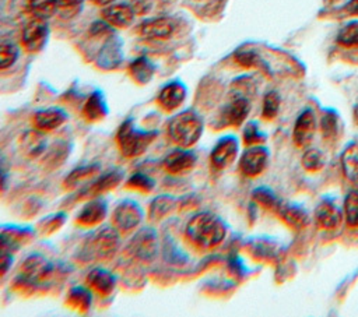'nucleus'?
I'll use <instances>...</instances> for the list:
<instances>
[{"mask_svg":"<svg viewBox=\"0 0 358 317\" xmlns=\"http://www.w3.org/2000/svg\"><path fill=\"white\" fill-rule=\"evenodd\" d=\"M186 239L199 249L208 250L218 246L227 235V226L221 218L213 212L194 214L185 229Z\"/></svg>","mask_w":358,"mask_h":317,"instance_id":"1","label":"nucleus"},{"mask_svg":"<svg viewBox=\"0 0 358 317\" xmlns=\"http://www.w3.org/2000/svg\"><path fill=\"white\" fill-rule=\"evenodd\" d=\"M204 123L201 116L192 109L173 115L168 123L166 133L173 144L182 148L193 147L201 137Z\"/></svg>","mask_w":358,"mask_h":317,"instance_id":"2","label":"nucleus"},{"mask_svg":"<svg viewBox=\"0 0 358 317\" xmlns=\"http://www.w3.org/2000/svg\"><path fill=\"white\" fill-rule=\"evenodd\" d=\"M119 244V232L113 226H105L92 232L81 244L78 258L88 261H101L110 258Z\"/></svg>","mask_w":358,"mask_h":317,"instance_id":"3","label":"nucleus"},{"mask_svg":"<svg viewBox=\"0 0 358 317\" xmlns=\"http://www.w3.org/2000/svg\"><path fill=\"white\" fill-rule=\"evenodd\" d=\"M157 138V133L151 130H138L131 120H124L116 133L119 151L126 158L143 155Z\"/></svg>","mask_w":358,"mask_h":317,"instance_id":"4","label":"nucleus"},{"mask_svg":"<svg viewBox=\"0 0 358 317\" xmlns=\"http://www.w3.org/2000/svg\"><path fill=\"white\" fill-rule=\"evenodd\" d=\"M143 221V209L133 200L120 201L112 214V226L123 235L137 229Z\"/></svg>","mask_w":358,"mask_h":317,"instance_id":"5","label":"nucleus"},{"mask_svg":"<svg viewBox=\"0 0 358 317\" xmlns=\"http://www.w3.org/2000/svg\"><path fill=\"white\" fill-rule=\"evenodd\" d=\"M49 38L48 21L38 17H31L21 32V43L24 49L29 53L41 52Z\"/></svg>","mask_w":358,"mask_h":317,"instance_id":"6","label":"nucleus"},{"mask_svg":"<svg viewBox=\"0 0 358 317\" xmlns=\"http://www.w3.org/2000/svg\"><path fill=\"white\" fill-rule=\"evenodd\" d=\"M176 31V21L171 17H154L144 20L137 27V34L148 40L169 39Z\"/></svg>","mask_w":358,"mask_h":317,"instance_id":"7","label":"nucleus"},{"mask_svg":"<svg viewBox=\"0 0 358 317\" xmlns=\"http://www.w3.org/2000/svg\"><path fill=\"white\" fill-rule=\"evenodd\" d=\"M238 140L234 135H224L221 137L210 154V162L214 169H225L235 161L238 155Z\"/></svg>","mask_w":358,"mask_h":317,"instance_id":"8","label":"nucleus"},{"mask_svg":"<svg viewBox=\"0 0 358 317\" xmlns=\"http://www.w3.org/2000/svg\"><path fill=\"white\" fill-rule=\"evenodd\" d=\"M186 99V87L179 80L166 82L157 95V103L164 112L178 110Z\"/></svg>","mask_w":358,"mask_h":317,"instance_id":"9","label":"nucleus"},{"mask_svg":"<svg viewBox=\"0 0 358 317\" xmlns=\"http://www.w3.org/2000/svg\"><path fill=\"white\" fill-rule=\"evenodd\" d=\"M127 249L131 253V256L140 261L154 260L157 254V237L154 235V230L151 229L138 230L133 236Z\"/></svg>","mask_w":358,"mask_h":317,"instance_id":"10","label":"nucleus"},{"mask_svg":"<svg viewBox=\"0 0 358 317\" xmlns=\"http://www.w3.org/2000/svg\"><path fill=\"white\" fill-rule=\"evenodd\" d=\"M268 151L264 147L255 145L243 152L239 159V169L248 177L259 176L267 165Z\"/></svg>","mask_w":358,"mask_h":317,"instance_id":"11","label":"nucleus"},{"mask_svg":"<svg viewBox=\"0 0 358 317\" xmlns=\"http://www.w3.org/2000/svg\"><path fill=\"white\" fill-rule=\"evenodd\" d=\"M101 15L112 28H127L134 21L136 10L127 3H112L102 8Z\"/></svg>","mask_w":358,"mask_h":317,"instance_id":"12","label":"nucleus"},{"mask_svg":"<svg viewBox=\"0 0 358 317\" xmlns=\"http://www.w3.org/2000/svg\"><path fill=\"white\" fill-rule=\"evenodd\" d=\"M197 156L189 148H176L164 159V169L171 175H183L194 168Z\"/></svg>","mask_w":358,"mask_h":317,"instance_id":"13","label":"nucleus"},{"mask_svg":"<svg viewBox=\"0 0 358 317\" xmlns=\"http://www.w3.org/2000/svg\"><path fill=\"white\" fill-rule=\"evenodd\" d=\"M315 130H316L315 113L310 109H306L295 120L294 130H292L294 144L299 148L306 147L312 141L315 135Z\"/></svg>","mask_w":358,"mask_h":317,"instance_id":"14","label":"nucleus"},{"mask_svg":"<svg viewBox=\"0 0 358 317\" xmlns=\"http://www.w3.org/2000/svg\"><path fill=\"white\" fill-rule=\"evenodd\" d=\"M108 214V204L101 197H92L77 214V223L81 226H95L101 223Z\"/></svg>","mask_w":358,"mask_h":317,"instance_id":"15","label":"nucleus"},{"mask_svg":"<svg viewBox=\"0 0 358 317\" xmlns=\"http://www.w3.org/2000/svg\"><path fill=\"white\" fill-rule=\"evenodd\" d=\"M250 110V102L245 96L232 98L221 113V124L222 126H241L248 117Z\"/></svg>","mask_w":358,"mask_h":317,"instance_id":"16","label":"nucleus"},{"mask_svg":"<svg viewBox=\"0 0 358 317\" xmlns=\"http://www.w3.org/2000/svg\"><path fill=\"white\" fill-rule=\"evenodd\" d=\"M35 128L49 133L62 127L67 121V113L60 108H48L35 112L32 117Z\"/></svg>","mask_w":358,"mask_h":317,"instance_id":"17","label":"nucleus"},{"mask_svg":"<svg viewBox=\"0 0 358 317\" xmlns=\"http://www.w3.org/2000/svg\"><path fill=\"white\" fill-rule=\"evenodd\" d=\"M87 286L90 290L106 296L113 292L116 286L115 275L103 268H94L87 275Z\"/></svg>","mask_w":358,"mask_h":317,"instance_id":"18","label":"nucleus"},{"mask_svg":"<svg viewBox=\"0 0 358 317\" xmlns=\"http://www.w3.org/2000/svg\"><path fill=\"white\" fill-rule=\"evenodd\" d=\"M123 179V170L120 169H113L109 170L108 173L99 176L94 183H91L85 191L81 193V197H98L109 190H112L113 187H116Z\"/></svg>","mask_w":358,"mask_h":317,"instance_id":"19","label":"nucleus"},{"mask_svg":"<svg viewBox=\"0 0 358 317\" xmlns=\"http://www.w3.org/2000/svg\"><path fill=\"white\" fill-rule=\"evenodd\" d=\"M341 219H343L341 211L334 202L329 200H323L315 209V221L323 229L337 228Z\"/></svg>","mask_w":358,"mask_h":317,"instance_id":"20","label":"nucleus"},{"mask_svg":"<svg viewBox=\"0 0 358 317\" xmlns=\"http://www.w3.org/2000/svg\"><path fill=\"white\" fill-rule=\"evenodd\" d=\"M52 271V265L49 261L39 254H34L27 258L22 264V278L28 282H35L39 279H45Z\"/></svg>","mask_w":358,"mask_h":317,"instance_id":"21","label":"nucleus"},{"mask_svg":"<svg viewBox=\"0 0 358 317\" xmlns=\"http://www.w3.org/2000/svg\"><path fill=\"white\" fill-rule=\"evenodd\" d=\"M108 115V106L102 92L94 91L83 105V117L87 121H101Z\"/></svg>","mask_w":358,"mask_h":317,"instance_id":"22","label":"nucleus"},{"mask_svg":"<svg viewBox=\"0 0 358 317\" xmlns=\"http://www.w3.org/2000/svg\"><path fill=\"white\" fill-rule=\"evenodd\" d=\"M45 145H46L45 133L38 128L25 131L20 137V148L22 154L28 158H36L38 155H41L45 149Z\"/></svg>","mask_w":358,"mask_h":317,"instance_id":"23","label":"nucleus"},{"mask_svg":"<svg viewBox=\"0 0 358 317\" xmlns=\"http://www.w3.org/2000/svg\"><path fill=\"white\" fill-rule=\"evenodd\" d=\"M275 211L278 212V215L282 218V221L285 223H288L289 226H292L295 229L303 228L309 221L306 211L303 208H301L299 205H296V204L280 201Z\"/></svg>","mask_w":358,"mask_h":317,"instance_id":"24","label":"nucleus"},{"mask_svg":"<svg viewBox=\"0 0 358 317\" xmlns=\"http://www.w3.org/2000/svg\"><path fill=\"white\" fill-rule=\"evenodd\" d=\"M341 168L345 179L358 189V142L350 144L341 154Z\"/></svg>","mask_w":358,"mask_h":317,"instance_id":"25","label":"nucleus"},{"mask_svg":"<svg viewBox=\"0 0 358 317\" xmlns=\"http://www.w3.org/2000/svg\"><path fill=\"white\" fill-rule=\"evenodd\" d=\"M129 74L137 84H147L154 75V66L145 56H140L129 64Z\"/></svg>","mask_w":358,"mask_h":317,"instance_id":"26","label":"nucleus"},{"mask_svg":"<svg viewBox=\"0 0 358 317\" xmlns=\"http://www.w3.org/2000/svg\"><path fill=\"white\" fill-rule=\"evenodd\" d=\"M99 172V165H85V166H78L74 170H71L66 180H64V187L67 190H73L77 186L83 184L85 180L94 177Z\"/></svg>","mask_w":358,"mask_h":317,"instance_id":"27","label":"nucleus"},{"mask_svg":"<svg viewBox=\"0 0 358 317\" xmlns=\"http://www.w3.org/2000/svg\"><path fill=\"white\" fill-rule=\"evenodd\" d=\"M173 205H175V198L172 196L164 194L154 198V201L150 204V208H148L150 221L152 222L161 221L173 209Z\"/></svg>","mask_w":358,"mask_h":317,"instance_id":"28","label":"nucleus"},{"mask_svg":"<svg viewBox=\"0 0 358 317\" xmlns=\"http://www.w3.org/2000/svg\"><path fill=\"white\" fill-rule=\"evenodd\" d=\"M91 292L90 288H83V286H76L71 288L67 296V303L71 306V309L78 310L80 313L88 311L91 306Z\"/></svg>","mask_w":358,"mask_h":317,"instance_id":"29","label":"nucleus"},{"mask_svg":"<svg viewBox=\"0 0 358 317\" xmlns=\"http://www.w3.org/2000/svg\"><path fill=\"white\" fill-rule=\"evenodd\" d=\"M320 128H322V135L326 141L331 142L334 140H337V137L340 135L341 131V124L338 120V116L334 112H326L322 117L320 121Z\"/></svg>","mask_w":358,"mask_h":317,"instance_id":"30","label":"nucleus"},{"mask_svg":"<svg viewBox=\"0 0 358 317\" xmlns=\"http://www.w3.org/2000/svg\"><path fill=\"white\" fill-rule=\"evenodd\" d=\"M28 10L31 17L48 20L57 13L56 0H28Z\"/></svg>","mask_w":358,"mask_h":317,"instance_id":"31","label":"nucleus"},{"mask_svg":"<svg viewBox=\"0 0 358 317\" xmlns=\"http://www.w3.org/2000/svg\"><path fill=\"white\" fill-rule=\"evenodd\" d=\"M337 43L344 47L358 46V21H352L343 27L337 35Z\"/></svg>","mask_w":358,"mask_h":317,"instance_id":"32","label":"nucleus"},{"mask_svg":"<svg viewBox=\"0 0 358 317\" xmlns=\"http://www.w3.org/2000/svg\"><path fill=\"white\" fill-rule=\"evenodd\" d=\"M345 222L351 228L358 226V190L350 191L344 200Z\"/></svg>","mask_w":358,"mask_h":317,"instance_id":"33","label":"nucleus"},{"mask_svg":"<svg viewBox=\"0 0 358 317\" xmlns=\"http://www.w3.org/2000/svg\"><path fill=\"white\" fill-rule=\"evenodd\" d=\"M301 162H302V166L306 170L317 172V170H320L324 166L326 159H324V155H323V152L320 149L309 148V149H306L303 152Z\"/></svg>","mask_w":358,"mask_h":317,"instance_id":"34","label":"nucleus"},{"mask_svg":"<svg viewBox=\"0 0 358 317\" xmlns=\"http://www.w3.org/2000/svg\"><path fill=\"white\" fill-rule=\"evenodd\" d=\"M20 50L14 43H0V71L7 70L18 60Z\"/></svg>","mask_w":358,"mask_h":317,"instance_id":"35","label":"nucleus"},{"mask_svg":"<svg viewBox=\"0 0 358 317\" xmlns=\"http://www.w3.org/2000/svg\"><path fill=\"white\" fill-rule=\"evenodd\" d=\"M126 186L129 189H131V190H138V191H143V193H150L151 190H154L155 182L150 176H147V175H144L141 172H137V173H133L127 179Z\"/></svg>","mask_w":358,"mask_h":317,"instance_id":"36","label":"nucleus"},{"mask_svg":"<svg viewBox=\"0 0 358 317\" xmlns=\"http://www.w3.org/2000/svg\"><path fill=\"white\" fill-rule=\"evenodd\" d=\"M253 200L256 202H259L260 205H263L264 208H270V209H277L278 204H280V200L275 197V194L268 190L267 187H259L253 191L252 194Z\"/></svg>","mask_w":358,"mask_h":317,"instance_id":"37","label":"nucleus"},{"mask_svg":"<svg viewBox=\"0 0 358 317\" xmlns=\"http://www.w3.org/2000/svg\"><path fill=\"white\" fill-rule=\"evenodd\" d=\"M280 108V96L275 91H270L266 94L264 101H263V110L262 116L267 120H271L277 116Z\"/></svg>","mask_w":358,"mask_h":317,"instance_id":"38","label":"nucleus"},{"mask_svg":"<svg viewBox=\"0 0 358 317\" xmlns=\"http://www.w3.org/2000/svg\"><path fill=\"white\" fill-rule=\"evenodd\" d=\"M266 140L264 134L259 130L256 123H248L243 130V141L246 145H259Z\"/></svg>","mask_w":358,"mask_h":317,"instance_id":"39","label":"nucleus"},{"mask_svg":"<svg viewBox=\"0 0 358 317\" xmlns=\"http://www.w3.org/2000/svg\"><path fill=\"white\" fill-rule=\"evenodd\" d=\"M56 1H57V11L63 17H71L80 10L84 0H56Z\"/></svg>","mask_w":358,"mask_h":317,"instance_id":"40","label":"nucleus"},{"mask_svg":"<svg viewBox=\"0 0 358 317\" xmlns=\"http://www.w3.org/2000/svg\"><path fill=\"white\" fill-rule=\"evenodd\" d=\"M13 265V256L8 250L0 249V278L6 275Z\"/></svg>","mask_w":358,"mask_h":317,"instance_id":"41","label":"nucleus"},{"mask_svg":"<svg viewBox=\"0 0 358 317\" xmlns=\"http://www.w3.org/2000/svg\"><path fill=\"white\" fill-rule=\"evenodd\" d=\"M235 59H236V61H238L239 64H242V66H245V67L253 66V64L256 63V60H257L256 54L252 53V52H239V53L235 54Z\"/></svg>","mask_w":358,"mask_h":317,"instance_id":"42","label":"nucleus"},{"mask_svg":"<svg viewBox=\"0 0 358 317\" xmlns=\"http://www.w3.org/2000/svg\"><path fill=\"white\" fill-rule=\"evenodd\" d=\"M344 13L350 14V15H358V0H350L345 6H344Z\"/></svg>","mask_w":358,"mask_h":317,"instance_id":"43","label":"nucleus"},{"mask_svg":"<svg viewBox=\"0 0 358 317\" xmlns=\"http://www.w3.org/2000/svg\"><path fill=\"white\" fill-rule=\"evenodd\" d=\"M113 1H115V0H92V3H94V4L101 6V7H106V6L112 4Z\"/></svg>","mask_w":358,"mask_h":317,"instance_id":"44","label":"nucleus"},{"mask_svg":"<svg viewBox=\"0 0 358 317\" xmlns=\"http://www.w3.org/2000/svg\"><path fill=\"white\" fill-rule=\"evenodd\" d=\"M4 183H6V173L0 169V190L4 187Z\"/></svg>","mask_w":358,"mask_h":317,"instance_id":"45","label":"nucleus"},{"mask_svg":"<svg viewBox=\"0 0 358 317\" xmlns=\"http://www.w3.org/2000/svg\"><path fill=\"white\" fill-rule=\"evenodd\" d=\"M354 116H355V120L358 121V105L354 108Z\"/></svg>","mask_w":358,"mask_h":317,"instance_id":"46","label":"nucleus"}]
</instances>
